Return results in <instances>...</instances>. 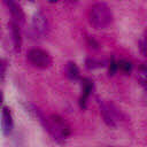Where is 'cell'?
<instances>
[{
    "mask_svg": "<svg viewBox=\"0 0 147 147\" xmlns=\"http://www.w3.org/2000/svg\"><path fill=\"white\" fill-rule=\"evenodd\" d=\"M39 121L44 125V127L47 130V132L53 137V139L56 140L57 142H62L64 138H67L70 134L69 124L59 115L53 114L48 118L41 116Z\"/></svg>",
    "mask_w": 147,
    "mask_h": 147,
    "instance_id": "cell-1",
    "label": "cell"
},
{
    "mask_svg": "<svg viewBox=\"0 0 147 147\" xmlns=\"http://www.w3.org/2000/svg\"><path fill=\"white\" fill-rule=\"evenodd\" d=\"M88 21L95 29H105L113 22V13L106 3L98 2L90 8Z\"/></svg>",
    "mask_w": 147,
    "mask_h": 147,
    "instance_id": "cell-2",
    "label": "cell"
},
{
    "mask_svg": "<svg viewBox=\"0 0 147 147\" xmlns=\"http://www.w3.org/2000/svg\"><path fill=\"white\" fill-rule=\"evenodd\" d=\"M28 60L32 65L41 69L48 68L52 64V59L49 54L40 48H31L28 52Z\"/></svg>",
    "mask_w": 147,
    "mask_h": 147,
    "instance_id": "cell-3",
    "label": "cell"
},
{
    "mask_svg": "<svg viewBox=\"0 0 147 147\" xmlns=\"http://www.w3.org/2000/svg\"><path fill=\"white\" fill-rule=\"evenodd\" d=\"M99 105H100V113L103 117L105 123L108 126L115 127L116 126V121L118 118V111L115 108V106L113 103H109V102L107 103V102H103L101 100L99 101Z\"/></svg>",
    "mask_w": 147,
    "mask_h": 147,
    "instance_id": "cell-4",
    "label": "cell"
},
{
    "mask_svg": "<svg viewBox=\"0 0 147 147\" xmlns=\"http://www.w3.org/2000/svg\"><path fill=\"white\" fill-rule=\"evenodd\" d=\"M32 30L38 36L46 34V32L48 30V23H47L46 17L44 16V14L37 13L33 16V18H32Z\"/></svg>",
    "mask_w": 147,
    "mask_h": 147,
    "instance_id": "cell-5",
    "label": "cell"
},
{
    "mask_svg": "<svg viewBox=\"0 0 147 147\" xmlns=\"http://www.w3.org/2000/svg\"><path fill=\"white\" fill-rule=\"evenodd\" d=\"M6 5L8 6V9L11 14V17H13V22L17 23L20 26L25 22V15L23 13V9L21 8V6L18 3H16L15 1H6Z\"/></svg>",
    "mask_w": 147,
    "mask_h": 147,
    "instance_id": "cell-6",
    "label": "cell"
},
{
    "mask_svg": "<svg viewBox=\"0 0 147 147\" xmlns=\"http://www.w3.org/2000/svg\"><path fill=\"white\" fill-rule=\"evenodd\" d=\"M1 127H2V133L5 136L9 134L13 130V118L7 107H2L1 110Z\"/></svg>",
    "mask_w": 147,
    "mask_h": 147,
    "instance_id": "cell-7",
    "label": "cell"
},
{
    "mask_svg": "<svg viewBox=\"0 0 147 147\" xmlns=\"http://www.w3.org/2000/svg\"><path fill=\"white\" fill-rule=\"evenodd\" d=\"M82 85H83V93H82V96L79 99V106H80V108H85L86 107V100H87V98H88V95L93 88V82L88 78H84L82 80Z\"/></svg>",
    "mask_w": 147,
    "mask_h": 147,
    "instance_id": "cell-8",
    "label": "cell"
},
{
    "mask_svg": "<svg viewBox=\"0 0 147 147\" xmlns=\"http://www.w3.org/2000/svg\"><path fill=\"white\" fill-rule=\"evenodd\" d=\"M10 31H11V36H13V44H14V48L15 51H20L21 45H22V37H21V31H20V25L15 22H10Z\"/></svg>",
    "mask_w": 147,
    "mask_h": 147,
    "instance_id": "cell-9",
    "label": "cell"
},
{
    "mask_svg": "<svg viewBox=\"0 0 147 147\" xmlns=\"http://www.w3.org/2000/svg\"><path fill=\"white\" fill-rule=\"evenodd\" d=\"M65 74H67L69 79L77 80L79 78V70H78V67L76 65V63L68 62V64L65 67Z\"/></svg>",
    "mask_w": 147,
    "mask_h": 147,
    "instance_id": "cell-10",
    "label": "cell"
},
{
    "mask_svg": "<svg viewBox=\"0 0 147 147\" xmlns=\"http://www.w3.org/2000/svg\"><path fill=\"white\" fill-rule=\"evenodd\" d=\"M137 78L140 82V84L147 88V63H142L139 67L138 74H137Z\"/></svg>",
    "mask_w": 147,
    "mask_h": 147,
    "instance_id": "cell-11",
    "label": "cell"
},
{
    "mask_svg": "<svg viewBox=\"0 0 147 147\" xmlns=\"http://www.w3.org/2000/svg\"><path fill=\"white\" fill-rule=\"evenodd\" d=\"M117 64H118V69L119 70H122L123 72H130L131 70H132V64H131V62L130 61H126V60H119L118 62H117Z\"/></svg>",
    "mask_w": 147,
    "mask_h": 147,
    "instance_id": "cell-12",
    "label": "cell"
},
{
    "mask_svg": "<svg viewBox=\"0 0 147 147\" xmlns=\"http://www.w3.org/2000/svg\"><path fill=\"white\" fill-rule=\"evenodd\" d=\"M102 65H103L102 62H100V61H98L95 59H87L86 60V67L88 69H95V68H100Z\"/></svg>",
    "mask_w": 147,
    "mask_h": 147,
    "instance_id": "cell-13",
    "label": "cell"
},
{
    "mask_svg": "<svg viewBox=\"0 0 147 147\" xmlns=\"http://www.w3.org/2000/svg\"><path fill=\"white\" fill-rule=\"evenodd\" d=\"M117 69H118V64H117V62L114 60V57L110 60V62H109V68H108V72H109V76H113V75H115V72L117 71Z\"/></svg>",
    "mask_w": 147,
    "mask_h": 147,
    "instance_id": "cell-14",
    "label": "cell"
},
{
    "mask_svg": "<svg viewBox=\"0 0 147 147\" xmlns=\"http://www.w3.org/2000/svg\"><path fill=\"white\" fill-rule=\"evenodd\" d=\"M139 48H140V51H141V53L144 54V55H146L147 56V41L144 39V40H141L140 42H139Z\"/></svg>",
    "mask_w": 147,
    "mask_h": 147,
    "instance_id": "cell-15",
    "label": "cell"
},
{
    "mask_svg": "<svg viewBox=\"0 0 147 147\" xmlns=\"http://www.w3.org/2000/svg\"><path fill=\"white\" fill-rule=\"evenodd\" d=\"M0 67H1V79H3V77H5V71H6V62H5V60H1Z\"/></svg>",
    "mask_w": 147,
    "mask_h": 147,
    "instance_id": "cell-16",
    "label": "cell"
},
{
    "mask_svg": "<svg viewBox=\"0 0 147 147\" xmlns=\"http://www.w3.org/2000/svg\"><path fill=\"white\" fill-rule=\"evenodd\" d=\"M145 40H146V41H147V34H146V37H145Z\"/></svg>",
    "mask_w": 147,
    "mask_h": 147,
    "instance_id": "cell-17",
    "label": "cell"
}]
</instances>
